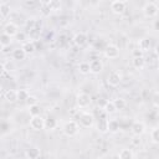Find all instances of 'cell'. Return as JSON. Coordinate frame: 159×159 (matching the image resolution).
I'll return each instance as SVG.
<instances>
[{
    "label": "cell",
    "instance_id": "6",
    "mask_svg": "<svg viewBox=\"0 0 159 159\" xmlns=\"http://www.w3.org/2000/svg\"><path fill=\"white\" fill-rule=\"evenodd\" d=\"M125 7H127V2L123 0H114L111 2V10L113 14H117V15L123 14L125 11Z\"/></svg>",
    "mask_w": 159,
    "mask_h": 159
},
{
    "label": "cell",
    "instance_id": "36",
    "mask_svg": "<svg viewBox=\"0 0 159 159\" xmlns=\"http://www.w3.org/2000/svg\"><path fill=\"white\" fill-rule=\"evenodd\" d=\"M16 39H17L20 42L25 43V42H26V41H25V40H26V34H25V32H19V34L16 35Z\"/></svg>",
    "mask_w": 159,
    "mask_h": 159
},
{
    "label": "cell",
    "instance_id": "12",
    "mask_svg": "<svg viewBox=\"0 0 159 159\" xmlns=\"http://www.w3.org/2000/svg\"><path fill=\"white\" fill-rule=\"evenodd\" d=\"M89 70L91 73H99L103 70V63L101 60H92L89 62Z\"/></svg>",
    "mask_w": 159,
    "mask_h": 159
},
{
    "label": "cell",
    "instance_id": "39",
    "mask_svg": "<svg viewBox=\"0 0 159 159\" xmlns=\"http://www.w3.org/2000/svg\"><path fill=\"white\" fill-rule=\"evenodd\" d=\"M139 137H137V138H134L133 140H132V143L134 144V145H138V144H140V139H138Z\"/></svg>",
    "mask_w": 159,
    "mask_h": 159
},
{
    "label": "cell",
    "instance_id": "22",
    "mask_svg": "<svg viewBox=\"0 0 159 159\" xmlns=\"http://www.w3.org/2000/svg\"><path fill=\"white\" fill-rule=\"evenodd\" d=\"M118 158H119V159H134V154H133V152H132L130 149L124 148V149H122V150L119 152Z\"/></svg>",
    "mask_w": 159,
    "mask_h": 159
},
{
    "label": "cell",
    "instance_id": "38",
    "mask_svg": "<svg viewBox=\"0 0 159 159\" xmlns=\"http://www.w3.org/2000/svg\"><path fill=\"white\" fill-rule=\"evenodd\" d=\"M132 55H133V57H142L143 56V52L139 48H137V50H133Z\"/></svg>",
    "mask_w": 159,
    "mask_h": 159
},
{
    "label": "cell",
    "instance_id": "29",
    "mask_svg": "<svg viewBox=\"0 0 159 159\" xmlns=\"http://www.w3.org/2000/svg\"><path fill=\"white\" fill-rule=\"evenodd\" d=\"M40 32H41V29H39V27H35V29L30 30V31H29V36H30L31 41L35 42V40H37V39L40 37Z\"/></svg>",
    "mask_w": 159,
    "mask_h": 159
},
{
    "label": "cell",
    "instance_id": "8",
    "mask_svg": "<svg viewBox=\"0 0 159 159\" xmlns=\"http://www.w3.org/2000/svg\"><path fill=\"white\" fill-rule=\"evenodd\" d=\"M30 127L34 130H42V129H45V119L41 116L31 117V119H30Z\"/></svg>",
    "mask_w": 159,
    "mask_h": 159
},
{
    "label": "cell",
    "instance_id": "32",
    "mask_svg": "<svg viewBox=\"0 0 159 159\" xmlns=\"http://www.w3.org/2000/svg\"><path fill=\"white\" fill-rule=\"evenodd\" d=\"M113 103H114V106H116L117 111L124 109V108H125V106H127V103H125V101H124L123 98H117V99H114V101H113Z\"/></svg>",
    "mask_w": 159,
    "mask_h": 159
},
{
    "label": "cell",
    "instance_id": "30",
    "mask_svg": "<svg viewBox=\"0 0 159 159\" xmlns=\"http://www.w3.org/2000/svg\"><path fill=\"white\" fill-rule=\"evenodd\" d=\"M150 139H152L153 143L159 144V127L154 128V129L150 132Z\"/></svg>",
    "mask_w": 159,
    "mask_h": 159
},
{
    "label": "cell",
    "instance_id": "35",
    "mask_svg": "<svg viewBox=\"0 0 159 159\" xmlns=\"http://www.w3.org/2000/svg\"><path fill=\"white\" fill-rule=\"evenodd\" d=\"M152 101H153V104H154L155 107H159V91H158V92H155V93L153 94Z\"/></svg>",
    "mask_w": 159,
    "mask_h": 159
},
{
    "label": "cell",
    "instance_id": "41",
    "mask_svg": "<svg viewBox=\"0 0 159 159\" xmlns=\"http://www.w3.org/2000/svg\"><path fill=\"white\" fill-rule=\"evenodd\" d=\"M154 27H155V30H159V20H158V21L154 24Z\"/></svg>",
    "mask_w": 159,
    "mask_h": 159
},
{
    "label": "cell",
    "instance_id": "31",
    "mask_svg": "<svg viewBox=\"0 0 159 159\" xmlns=\"http://www.w3.org/2000/svg\"><path fill=\"white\" fill-rule=\"evenodd\" d=\"M40 5H41V10H40V11H41V14H42L43 16H48V15L52 12V11L50 10L48 5H47V1H41Z\"/></svg>",
    "mask_w": 159,
    "mask_h": 159
},
{
    "label": "cell",
    "instance_id": "42",
    "mask_svg": "<svg viewBox=\"0 0 159 159\" xmlns=\"http://www.w3.org/2000/svg\"><path fill=\"white\" fill-rule=\"evenodd\" d=\"M158 70H159V62H158Z\"/></svg>",
    "mask_w": 159,
    "mask_h": 159
},
{
    "label": "cell",
    "instance_id": "14",
    "mask_svg": "<svg viewBox=\"0 0 159 159\" xmlns=\"http://www.w3.org/2000/svg\"><path fill=\"white\" fill-rule=\"evenodd\" d=\"M4 97H5V99H6L9 103H14V102L19 101L17 91H15V89H7V91L4 93Z\"/></svg>",
    "mask_w": 159,
    "mask_h": 159
},
{
    "label": "cell",
    "instance_id": "18",
    "mask_svg": "<svg viewBox=\"0 0 159 159\" xmlns=\"http://www.w3.org/2000/svg\"><path fill=\"white\" fill-rule=\"evenodd\" d=\"M150 46H152V43H150V41H149L148 39H140L139 42H138V48H139L142 52L149 51V50H150Z\"/></svg>",
    "mask_w": 159,
    "mask_h": 159
},
{
    "label": "cell",
    "instance_id": "16",
    "mask_svg": "<svg viewBox=\"0 0 159 159\" xmlns=\"http://www.w3.org/2000/svg\"><path fill=\"white\" fill-rule=\"evenodd\" d=\"M11 12V9H10V5L5 1H1L0 2V16L2 19H6Z\"/></svg>",
    "mask_w": 159,
    "mask_h": 159
},
{
    "label": "cell",
    "instance_id": "20",
    "mask_svg": "<svg viewBox=\"0 0 159 159\" xmlns=\"http://www.w3.org/2000/svg\"><path fill=\"white\" fill-rule=\"evenodd\" d=\"M97 129L99 133H107L108 132V119H106L104 117L102 119H99L98 124H97Z\"/></svg>",
    "mask_w": 159,
    "mask_h": 159
},
{
    "label": "cell",
    "instance_id": "26",
    "mask_svg": "<svg viewBox=\"0 0 159 159\" xmlns=\"http://www.w3.org/2000/svg\"><path fill=\"white\" fill-rule=\"evenodd\" d=\"M103 109H104V112H106L107 114H113V113L117 112V108H116L113 101H107V103H106V106L103 107Z\"/></svg>",
    "mask_w": 159,
    "mask_h": 159
},
{
    "label": "cell",
    "instance_id": "24",
    "mask_svg": "<svg viewBox=\"0 0 159 159\" xmlns=\"http://www.w3.org/2000/svg\"><path fill=\"white\" fill-rule=\"evenodd\" d=\"M56 127H57V122H56V119H55L53 117H48V118L45 119V128H46V129L52 130V129H55Z\"/></svg>",
    "mask_w": 159,
    "mask_h": 159
},
{
    "label": "cell",
    "instance_id": "27",
    "mask_svg": "<svg viewBox=\"0 0 159 159\" xmlns=\"http://www.w3.org/2000/svg\"><path fill=\"white\" fill-rule=\"evenodd\" d=\"M29 113L31 117H37V116H41V107L39 104H34V106H30L29 107Z\"/></svg>",
    "mask_w": 159,
    "mask_h": 159
},
{
    "label": "cell",
    "instance_id": "1",
    "mask_svg": "<svg viewBox=\"0 0 159 159\" xmlns=\"http://www.w3.org/2000/svg\"><path fill=\"white\" fill-rule=\"evenodd\" d=\"M78 129H80V125H78V123L76 120H68V122H66L63 124L62 132L67 137H75L78 133Z\"/></svg>",
    "mask_w": 159,
    "mask_h": 159
},
{
    "label": "cell",
    "instance_id": "2",
    "mask_svg": "<svg viewBox=\"0 0 159 159\" xmlns=\"http://www.w3.org/2000/svg\"><path fill=\"white\" fill-rule=\"evenodd\" d=\"M143 14L145 17H154L159 14V7L155 2H145L143 6Z\"/></svg>",
    "mask_w": 159,
    "mask_h": 159
},
{
    "label": "cell",
    "instance_id": "23",
    "mask_svg": "<svg viewBox=\"0 0 159 159\" xmlns=\"http://www.w3.org/2000/svg\"><path fill=\"white\" fill-rule=\"evenodd\" d=\"M119 130V122L116 119H108V132L111 133H117Z\"/></svg>",
    "mask_w": 159,
    "mask_h": 159
},
{
    "label": "cell",
    "instance_id": "5",
    "mask_svg": "<svg viewBox=\"0 0 159 159\" xmlns=\"http://www.w3.org/2000/svg\"><path fill=\"white\" fill-rule=\"evenodd\" d=\"M76 103L80 108H86L91 103V96L86 92H80L76 97Z\"/></svg>",
    "mask_w": 159,
    "mask_h": 159
},
{
    "label": "cell",
    "instance_id": "37",
    "mask_svg": "<svg viewBox=\"0 0 159 159\" xmlns=\"http://www.w3.org/2000/svg\"><path fill=\"white\" fill-rule=\"evenodd\" d=\"M24 5L25 6H27V7H34V6H36L37 5V1H35V0H25L24 1Z\"/></svg>",
    "mask_w": 159,
    "mask_h": 159
},
{
    "label": "cell",
    "instance_id": "34",
    "mask_svg": "<svg viewBox=\"0 0 159 159\" xmlns=\"http://www.w3.org/2000/svg\"><path fill=\"white\" fill-rule=\"evenodd\" d=\"M26 103H27L29 107H30V106H34V104H37V98H36L35 96H30V97L27 98Z\"/></svg>",
    "mask_w": 159,
    "mask_h": 159
},
{
    "label": "cell",
    "instance_id": "11",
    "mask_svg": "<svg viewBox=\"0 0 159 159\" xmlns=\"http://www.w3.org/2000/svg\"><path fill=\"white\" fill-rule=\"evenodd\" d=\"M73 43L77 46V47H82V46H84L86 45V42H87V34L86 32H77V34H75V36H73Z\"/></svg>",
    "mask_w": 159,
    "mask_h": 159
},
{
    "label": "cell",
    "instance_id": "4",
    "mask_svg": "<svg viewBox=\"0 0 159 159\" xmlns=\"http://www.w3.org/2000/svg\"><path fill=\"white\" fill-rule=\"evenodd\" d=\"M122 82V73L119 71H112L107 76V83L111 87H117Z\"/></svg>",
    "mask_w": 159,
    "mask_h": 159
},
{
    "label": "cell",
    "instance_id": "7",
    "mask_svg": "<svg viewBox=\"0 0 159 159\" xmlns=\"http://www.w3.org/2000/svg\"><path fill=\"white\" fill-rule=\"evenodd\" d=\"M104 56L109 60H113V58H117L119 56V48L118 46L113 45V43H109L104 48Z\"/></svg>",
    "mask_w": 159,
    "mask_h": 159
},
{
    "label": "cell",
    "instance_id": "19",
    "mask_svg": "<svg viewBox=\"0 0 159 159\" xmlns=\"http://www.w3.org/2000/svg\"><path fill=\"white\" fill-rule=\"evenodd\" d=\"M132 65L134 68L137 70H142L144 66H145V58L142 56V57H133L132 60Z\"/></svg>",
    "mask_w": 159,
    "mask_h": 159
},
{
    "label": "cell",
    "instance_id": "43",
    "mask_svg": "<svg viewBox=\"0 0 159 159\" xmlns=\"http://www.w3.org/2000/svg\"><path fill=\"white\" fill-rule=\"evenodd\" d=\"M116 159H119V158H116Z\"/></svg>",
    "mask_w": 159,
    "mask_h": 159
},
{
    "label": "cell",
    "instance_id": "13",
    "mask_svg": "<svg viewBox=\"0 0 159 159\" xmlns=\"http://www.w3.org/2000/svg\"><path fill=\"white\" fill-rule=\"evenodd\" d=\"M40 154L41 153H40V149L37 147H30L25 152V155L27 159H37L40 157Z\"/></svg>",
    "mask_w": 159,
    "mask_h": 159
},
{
    "label": "cell",
    "instance_id": "9",
    "mask_svg": "<svg viewBox=\"0 0 159 159\" xmlns=\"http://www.w3.org/2000/svg\"><path fill=\"white\" fill-rule=\"evenodd\" d=\"M2 32L6 34V35H9L10 37H14V36H16V35L19 34V27H17L16 24H14L12 21H10V22H7V24L4 26Z\"/></svg>",
    "mask_w": 159,
    "mask_h": 159
},
{
    "label": "cell",
    "instance_id": "21",
    "mask_svg": "<svg viewBox=\"0 0 159 159\" xmlns=\"http://www.w3.org/2000/svg\"><path fill=\"white\" fill-rule=\"evenodd\" d=\"M25 57H26V53H25V51L22 50V47L14 50V52H12V58H14V60H16V61H22V60H25Z\"/></svg>",
    "mask_w": 159,
    "mask_h": 159
},
{
    "label": "cell",
    "instance_id": "40",
    "mask_svg": "<svg viewBox=\"0 0 159 159\" xmlns=\"http://www.w3.org/2000/svg\"><path fill=\"white\" fill-rule=\"evenodd\" d=\"M154 53L159 57V43H157V45H155V47H154Z\"/></svg>",
    "mask_w": 159,
    "mask_h": 159
},
{
    "label": "cell",
    "instance_id": "15",
    "mask_svg": "<svg viewBox=\"0 0 159 159\" xmlns=\"http://www.w3.org/2000/svg\"><path fill=\"white\" fill-rule=\"evenodd\" d=\"M12 43V37H10L6 34H1L0 35V45H1V50H6V47H9Z\"/></svg>",
    "mask_w": 159,
    "mask_h": 159
},
{
    "label": "cell",
    "instance_id": "33",
    "mask_svg": "<svg viewBox=\"0 0 159 159\" xmlns=\"http://www.w3.org/2000/svg\"><path fill=\"white\" fill-rule=\"evenodd\" d=\"M17 97H19V101H27V98L30 97V93L26 91V89H19L17 91Z\"/></svg>",
    "mask_w": 159,
    "mask_h": 159
},
{
    "label": "cell",
    "instance_id": "3",
    "mask_svg": "<svg viewBox=\"0 0 159 159\" xmlns=\"http://www.w3.org/2000/svg\"><path fill=\"white\" fill-rule=\"evenodd\" d=\"M94 123V117L93 114L88 112H83L80 114V125L83 128H91Z\"/></svg>",
    "mask_w": 159,
    "mask_h": 159
},
{
    "label": "cell",
    "instance_id": "10",
    "mask_svg": "<svg viewBox=\"0 0 159 159\" xmlns=\"http://www.w3.org/2000/svg\"><path fill=\"white\" fill-rule=\"evenodd\" d=\"M130 130H132V133H133L134 137H140V135L144 134V132H145V125H144L143 122L137 120V122H134V123L132 124Z\"/></svg>",
    "mask_w": 159,
    "mask_h": 159
},
{
    "label": "cell",
    "instance_id": "17",
    "mask_svg": "<svg viewBox=\"0 0 159 159\" xmlns=\"http://www.w3.org/2000/svg\"><path fill=\"white\" fill-rule=\"evenodd\" d=\"M21 47H22V50L25 51L26 55H31V53H34L35 50H36V46H35V42H34V41H26L25 43H22Z\"/></svg>",
    "mask_w": 159,
    "mask_h": 159
},
{
    "label": "cell",
    "instance_id": "28",
    "mask_svg": "<svg viewBox=\"0 0 159 159\" xmlns=\"http://www.w3.org/2000/svg\"><path fill=\"white\" fill-rule=\"evenodd\" d=\"M78 71H80V73H82V75L89 73V72H91V70H89V62H81V63L78 65Z\"/></svg>",
    "mask_w": 159,
    "mask_h": 159
},
{
    "label": "cell",
    "instance_id": "25",
    "mask_svg": "<svg viewBox=\"0 0 159 159\" xmlns=\"http://www.w3.org/2000/svg\"><path fill=\"white\" fill-rule=\"evenodd\" d=\"M47 5L51 11H60L62 7L61 1H57V0H50V1H47Z\"/></svg>",
    "mask_w": 159,
    "mask_h": 159
}]
</instances>
